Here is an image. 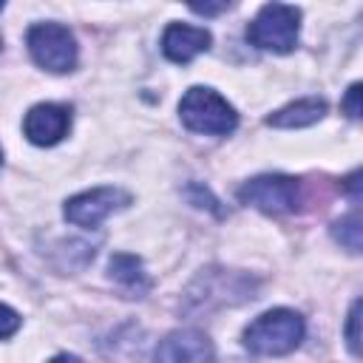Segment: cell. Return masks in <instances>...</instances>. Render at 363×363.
I'll use <instances>...</instances> for the list:
<instances>
[{
	"label": "cell",
	"instance_id": "cell-18",
	"mask_svg": "<svg viewBox=\"0 0 363 363\" xmlns=\"http://www.w3.org/2000/svg\"><path fill=\"white\" fill-rule=\"evenodd\" d=\"M48 363H82L77 354H57V357H51Z\"/></svg>",
	"mask_w": 363,
	"mask_h": 363
},
{
	"label": "cell",
	"instance_id": "cell-12",
	"mask_svg": "<svg viewBox=\"0 0 363 363\" xmlns=\"http://www.w3.org/2000/svg\"><path fill=\"white\" fill-rule=\"evenodd\" d=\"M332 235H335V241L343 244L349 252H360V216H357V210L349 213L346 218L335 221V224H332Z\"/></svg>",
	"mask_w": 363,
	"mask_h": 363
},
{
	"label": "cell",
	"instance_id": "cell-10",
	"mask_svg": "<svg viewBox=\"0 0 363 363\" xmlns=\"http://www.w3.org/2000/svg\"><path fill=\"white\" fill-rule=\"evenodd\" d=\"M326 113V102L320 96H306V99H295L284 108H278L275 113L267 116V125L272 128H306L315 125L318 119H323Z\"/></svg>",
	"mask_w": 363,
	"mask_h": 363
},
{
	"label": "cell",
	"instance_id": "cell-19",
	"mask_svg": "<svg viewBox=\"0 0 363 363\" xmlns=\"http://www.w3.org/2000/svg\"><path fill=\"white\" fill-rule=\"evenodd\" d=\"M0 162H3V153H0Z\"/></svg>",
	"mask_w": 363,
	"mask_h": 363
},
{
	"label": "cell",
	"instance_id": "cell-1",
	"mask_svg": "<svg viewBox=\"0 0 363 363\" xmlns=\"http://www.w3.org/2000/svg\"><path fill=\"white\" fill-rule=\"evenodd\" d=\"M303 318L292 309H269L264 315H258L247 329H244V346L252 354H264V357H278V354H289L301 346L303 340Z\"/></svg>",
	"mask_w": 363,
	"mask_h": 363
},
{
	"label": "cell",
	"instance_id": "cell-9",
	"mask_svg": "<svg viewBox=\"0 0 363 363\" xmlns=\"http://www.w3.org/2000/svg\"><path fill=\"white\" fill-rule=\"evenodd\" d=\"M210 48V31L199 26H184V23H170L162 34V51L170 62H190L201 51Z\"/></svg>",
	"mask_w": 363,
	"mask_h": 363
},
{
	"label": "cell",
	"instance_id": "cell-13",
	"mask_svg": "<svg viewBox=\"0 0 363 363\" xmlns=\"http://www.w3.org/2000/svg\"><path fill=\"white\" fill-rule=\"evenodd\" d=\"M357 312H360V301H354L352 303V309H349V318H346V343H349V352L352 354H357V349H360V335H357Z\"/></svg>",
	"mask_w": 363,
	"mask_h": 363
},
{
	"label": "cell",
	"instance_id": "cell-8",
	"mask_svg": "<svg viewBox=\"0 0 363 363\" xmlns=\"http://www.w3.org/2000/svg\"><path fill=\"white\" fill-rule=\"evenodd\" d=\"M213 340L201 329H176L159 340L153 360L156 363H213Z\"/></svg>",
	"mask_w": 363,
	"mask_h": 363
},
{
	"label": "cell",
	"instance_id": "cell-2",
	"mask_svg": "<svg viewBox=\"0 0 363 363\" xmlns=\"http://www.w3.org/2000/svg\"><path fill=\"white\" fill-rule=\"evenodd\" d=\"M179 116L187 130L204 133V136H224V133H233L238 125L235 108L221 94H216L213 88H201V85H193L182 96Z\"/></svg>",
	"mask_w": 363,
	"mask_h": 363
},
{
	"label": "cell",
	"instance_id": "cell-6",
	"mask_svg": "<svg viewBox=\"0 0 363 363\" xmlns=\"http://www.w3.org/2000/svg\"><path fill=\"white\" fill-rule=\"evenodd\" d=\"M130 204V193L122 187H94L85 193H77L65 201V218L77 227L96 230L111 213L125 210Z\"/></svg>",
	"mask_w": 363,
	"mask_h": 363
},
{
	"label": "cell",
	"instance_id": "cell-7",
	"mask_svg": "<svg viewBox=\"0 0 363 363\" xmlns=\"http://www.w3.org/2000/svg\"><path fill=\"white\" fill-rule=\"evenodd\" d=\"M71 128V108L60 105V102H40L34 108H28L26 119H23V133L31 145L40 147H51L57 145Z\"/></svg>",
	"mask_w": 363,
	"mask_h": 363
},
{
	"label": "cell",
	"instance_id": "cell-16",
	"mask_svg": "<svg viewBox=\"0 0 363 363\" xmlns=\"http://www.w3.org/2000/svg\"><path fill=\"white\" fill-rule=\"evenodd\" d=\"M190 190H193V193H199V196L193 199V204H196V207H210V210H216V204H218V201L210 196V190H207V187H201V184H190Z\"/></svg>",
	"mask_w": 363,
	"mask_h": 363
},
{
	"label": "cell",
	"instance_id": "cell-17",
	"mask_svg": "<svg viewBox=\"0 0 363 363\" xmlns=\"http://www.w3.org/2000/svg\"><path fill=\"white\" fill-rule=\"evenodd\" d=\"M190 9H193V11H199V14H218V11H224V9H227V3H216V6H210V3H204V6H201V3H193Z\"/></svg>",
	"mask_w": 363,
	"mask_h": 363
},
{
	"label": "cell",
	"instance_id": "cell-4",
	"mask_svg": "<svg viewBox=\"0 0 363 363\" xmlns=\"http://www.w3.org/2000/svg\"><path fill=\"white\" fill-rule=\"evenodd\" d=\"M26 45H28V54L34 57V62L45 71L65 74L77 65V40L68 31V26L37 23L28 28Z\"/></svg>",
	"mask_w": 363,
	"mask_h": 363
},
{
	"label": "cell",
	"instance_id": "cell-3",
	"mask_svg": "<svg viewBox=\"0 0 363 363\" xmlns=\"http://www.w3.org/2000/svg\"><path fill=\"white\" fill-rule=\"evenodd\" d=\"M298 28H301V11L295 6L267 3L247 26V40L261 51L286 54L298 43Z\"/></svg>",
	"mask_w": 363,
	"mask_h": 363
},
{
	"label": "cell",
	"instance_id": "cell-11",
	"mask_svg": "<svg viewBox=\"0 0 363 363\" xmlns=\"http://www.w3.org/2000/svg\"><path fill=\"white\" fill-rule=\"evenodd\" d=\"M108 269H111V278H113L122 289H128L130 295H136V298H142V295L150 289V278H147L142 261H139L136 255H130V252H116V255H111Z\"/></svg>",
	"mask_w": 363,
	"mask_h": 363
},
{
	"label": "cell",
	"instance_id": "cell-5",
	"mask_svg": "<svg viewBox=\"0 0 363 363\" xmlns=\"http://www.w3.org/2000/svg\"><path fill=\"white\" fill-rule=\"evenodd\" d=\"M238 199L269 216L292 213L298 207V179L284 176V173L255 176L238 187Z\"/></svg>",
	"mask_w": 363,
	"mask_h": 363
},
{
	"label": "cell",
	"instance_id": "cell-15",
	"mask_svg": "<svg viewBox=\"0 0 363 363\" xmlns=\"http://www.w3.org/2000/svg\"><path fill=\"white\" fill-rule=\"evenodd\" d=\"M343 111L352 116V119H357L360 116V82H354L349 91H346V96H343Z\"/></svg>",
	"mask_w": 363,
	"mask_h": 363
},
{
	"label": "cell",
	"instance_id": "cell-20",
	"mask_svg": "<svg viewBox=\"0 0 363 363\" xmlns=\"http://www.w3.org/2000/svg\"><path fill=\"white\" fill-rule=\"evenodd\" d=\"M0 9H3V3H0Z\"/></svg>",
	"mask_w": 363,
	"mask_h": 363
},
{
	"label": "cell",
	"instance_id": "cell-14",
	"mask_svg": "<svg viewBox=\"0 0 363 363\" xmlns=\"http://www.w3.org/2000/svg\"><path fill=\"white\" fill-rule=\"evenodd\" d=\"M17 329H20V315L11 306L0 303V337H11Z\"/></svg>",
	"mask_w": 363,
	"mask_h": 363
}]
</instances>
